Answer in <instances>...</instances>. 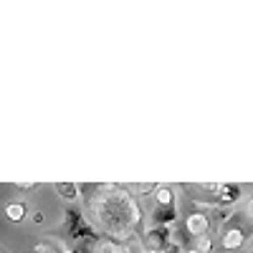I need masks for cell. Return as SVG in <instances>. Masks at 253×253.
Segmentation results:
<instances>
[{
  "mask_svg": "<svg viewBox=\"0 0 253 253\" xmlns=\"http://www.w3.org/2000/svg\"><path fill=\"white\" fill-rule=\"evenodd\" d=\"M248 236H251V230H243V228H238V225H233V228H223L220 243H223L225 251H236V248H241V246L246 243Z\"/></svg>",
  "mask_w": 253,
  "mask_h": 253,
  "instance_id": "6da1fadb",
  "label": "cell"
},
{
  "mask_svg": "<svg viewBox=\"0 0 253 253\" xmlns=\"http://www.w3.org/2000/svg\"><path fill=\"white\" fill-rule=\"evenodd\" d=\"M185 228H187V233L193 236V238L208 236V230H210V218H208L205 213H190L187 220H185Z\"/></svg>",
  "mask_w": 253,
  "mask_h": 253,
  "instance_id": "7a4b0ae2",
  "label": "cell"
},
{
  "mask_svg": "<svg viewBox=\"0 0 253 253\" xmlns=\"http://www.w3.org/2000/svg\"><path fill=\"white\" fill-rule=\"evenodd\" d=\"M175 218H177L175 205H157V208H155V223H157V225H165V228H167Z\"/></svg>",
  "mask_w": 253,
  "mask_h": 253,
  "instance_id": "3957f363",
  "label": "cell"
},
{
  "mask_svg": "<svg viewBox=\"0 0 253 253\" xmlns=\"http://www.w3.org/2000/svg\"><path fill=\"white\" fill-rule=\"evenodd\" d=\"M5 215H8V220L20 223V220L28 215V208H26V203H10V205L5 208Z\"/></svg>",
  "mask_w": 253,
  "mask_h": 253,
  "instance_id": "277c9868",
  "label": "cell"
},
{
  "mask_svg": "<svg viewBox=\"0 0 253 253\" xmlns=\"http://www.w3.org/2000/svg\"><path fill=\"white\" fill-rule=\"evenodd\" d=\"M53 190L61 198H66V200H76L79 198V185H74V182H53Z\"/></svg>",
  "mask_w": 253,
  "mask_h": 253,
  "instance_id": "5b68a950",
  "label": "cell"
},
{
  "mask_svg": "<svg viewBox=\"0 0 253 253\" xmlns=\"http://www.w3.org/2000/svg\"><path fill=\"white\" fill-rule=\"evenodd\" d=\"M157 205H175V193H172V187H167V185H157Z\"/></svg>",
  "mask_w": 253,
  "mask_h": 253,
  "instance_id": "8992f818",
  "label": "cell"
},
{
  "mask_svg": "<svg viewBox=\"0 0 253 253\" xmlns=\"http://www.w3.org/2000/svg\"><path fill=\"white\" fill-rule=\"evenodd\" d=\"M193 248L198 253H213V238H210V236H200V238H195Z\"/></svg>",
  "mask_w": 253,
  "mask_h": 253,
  "instance_id": "52a82bcc",
  "label": "cell"
},
{
  "mask_svg": "<svg viewBox=\"0 0 253 253\" xmlns=\"http://www.w3.org/2000/svg\"><path fill=\"white\" fill-rule=\"evenodd\" d=\"M96 253H117V243L109 241V238H104L96 243Z\"/></svg>",
  "mask_w": 253,
  "mask_h": 253,
  "instance_id": "ba28073f",
  "label": "cell"
},
{
  "mask_svg": "<svg viewBox=\"0 0 253 253\" xmlns=\"http://www.w3.org/2000/svg\"><path fill=\"white\" fill-rule=\"evenodd\" d=\"M246 218H248V220L253 223V198H251V200L246 203Z\"/></svg>",
  "mask_w": 253,
  "mask_h": 253,
  "instance_id": "9c48e42d",
  "label": "cell"
},
{
  "mask_svg": "<svg viewBox=\"0 0 253 253\" xmlns=\"http://www.w3.org/2000/svg\"><path fill=\"white\" fill-rule=\"evenodd\" d=\"M15 187H18V190H33L36 182H15Z\"/></svg>",
  "mask_w": 253,
  "mask_h": 253,
  "instance_id": "30bf717a",
  "label": "cell"
},
{
  "mask_svg": "<svg viewBox=\"0 0 253 253\" xmlns=\"http://www.w3.org/2000/svg\"><path fill=\"white\" fill-rule=\"evenodd\" d=\"M33 223H36V225L43 223V213H36V215H33Z\"/></svg>",
  "mask_w": 253,
  "mask_h": 253,
  "instance_id": "8fae6325",
  "label": "cell"
},
{
  "mask_svg": "<svg viewBox=\"0 0 253 253\" xmlns=\"http://www.w3.org/2000/svg\"><path fill=\"white\" fill-rule=\"evenodd\" d=\"M36 253H48V248H43V246H36Z\"/></svg>",
  "mask_w": 253,
  "mask_h": 253,
  "instance_id": "7c38bea8",
  "label": "cell"
},
{
  "mask_svg": "<svg viewBox=\"0 0 253 253\" xmlns=\"http://www.w3.org/2000/svg\"><path fill=\"white\" fill-rule=\"evenodd\" d=\"M185 253H198V251H195V248H187V251H185Z\"/></svg>",
  "mask_w": 253,
  "mask_h": 253,
  "instance_id": "4fadbf2b",
  "label": "cell"
},
{
  "mask_svg": "<svg viewBox=\"0 0 253 253\" xmlns=\"http://www.w3.org/2000/svg\"><path fill=\"white\" fill-rule=\"evenodd\" d=\"M0 253H3V251H0Z\"/></svg>",
  "mask_w": 253,
  "mask_h": 253,
  "instance_id": "5bb4252c",
  "label": "cell"
}]
</instances>
